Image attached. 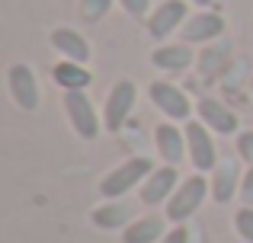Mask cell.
I'll return each instance as SVG.
<instances>
[{"instance_id":"1","label":"cell","mask_w":253,"mask_h":243,"mask_svg":"<svg viewBox=\"0 0 253 243\" xmlns=\"http://www.w3.org/2000/svg\"><path fill=\"white\" fill-rule=\"evenodd\" d=\"M151 173H154V163H151L148 157H128V160H122L116 170H109V173L99 179V195H103V199H122V195H128L135 186H141Z\"/></svg>"},{"instance_id":"2","label":"cell","mask_w":253,"mask_h":243,"mask_svg":"<svg viewBox=\"0 0 253 243\" xmlns=\"http://www.w3.org/2000/svg\"><path fill=\"white\" fill-rule=\"evenodd\" d=\"M205 195H211V182L205 179V173H192L189 179H183V182L176 186V192L170 195L164 218L173 221V224H183V221H189L192 214L202 208Z\"/></svg>"},{"instance_id":"3","label":"cell","mask_w":253,"mask_h":243,"mask_svg":"<svg viewBox=\"0 0 253 243\" xmlns=\"http://www.w3.org/2000/svg\"><path fill=\"white\" fill-rule=\"evenodd\" d=\"M61 103H64V115H68L74 135L84 138V141H96L99 138V115H96L93 100L86 96V90H68L61 96Z\"/></svg>"},{"instance_id":"4","label":"cell","mask_w":253,"mask_h":243,"mask_svg":"<svg viewBox=\"0 0 253 243\" xmlns=\"http://www.w3.org/2000/svg\"><path fill=\"white\" fill-rule=\"evenodd\" d=\"M148 96H151L157 112L167 115V122H189L192 112H196V106H192V100L186 96V90H179L176 83H170V80H154L148 87Z\"/></svg>"},{"instance_id":"5","label":"cell","mask_w":253,"mask_h":243,"mask_svg":"<svg viewBox=\"0 0 253 243\" xmlns=\"http://www.w3.org/2000/svg\"><path fill=\"white\" fill-rule=\"evenodd\" d=\"M186 150H189V163L196 167V173H211L218 167V147H215V138H211V128H205L199 119L186 122Z\"/></svg>"},{"instance_id":"6","label":"cell","mask_w":253,"mask_h":243,"mask_svg":"<svg viewBox=\"0 0 253 243\" xmlns=\"http://www.w3.org/2000/svg\"><path fill=\"white\" fill-rule=\"evenodd\" d=\"M135 100H138V87L131 80H116L103 103V125L106 131H119L125 122H128L131 109H135Z\"/></svg>"},{"instance_id":"7","label":"cell","mask_w":253,"mask_h":243,"mask_svg":"<svg viewBox=\"0 0 253 243\" xmlns=\"http://www.w3.org/2000/svg\"><path fill=\"white\" fill-rule=\"evenodd\" d=\"M189 19V0H161L148 16V35L154 42H164Z\"/></svg>"},{"instance_id":"8","label":"cell","mask_w":253,"mask_h":243,"mask_svg":"<svg viewBox=\"0 0 253 243\" xmlns=\"http://www.w3.org/2000/svg\"><path fill=\"white\" fill-rule=\"evenodd\" d=\"M6 87H10V96L23 112H36L39 109V83H36V70L29 64H10L6 70Z\"/></svg>"},{"instance_id":"9","label":"cell","mask_w":253,"mask_h":243,"mask_svg":"<svg viewBox=\"0 0 253 243\" xmlns=\"http://www.w3.org/2000/svg\"><path fill=\"white\" fill-rule=\"evenodd\" d=\"M186 45H209V42H218L224 35V16L215 10H202L196 16H189L179 29Z\"/></svg>"},{"instance_id":"10","label":"cell","mask_w":253,"mask_h":243,"mask_svg":"<svg viewBox=\"0 0 253 243\" xmlns=\"http://www.w3.org/2000/svg\"><path fill=\"white\" fill-rule=\"evenodd\" d=\"M196 115L205 128H211L215 135H237L241 131V122H237V112L231 106H224L215 96H202L196 103Z\"/></svg>"},{"instance_id":"11","label":"cell","mask_w":253,"mask_h":243,"mask_svg":"<svg viewBox=\"0 0 253 243\" xmlns=\"http://www.w3.org/2000/svg\"><path fill=\"white\" fill-rule=\"evenodd\" d=\"M241 163L234 160V157H221L218 160V167L211 170V199L218 202V205H228L234 195H241Z\"/></svg>"},{"instance_id":"12","label":"cell","mask_w":253,"mask_h":243,"mask_svg":"<svg viewBox=\"0 0 253 243\" xmlns=\"http://www.w3.org/2000/svg\"><path fill=\"white\" fill-rule=\"evenodd\" d=\"M154 147H157V154H161V160L167 163V167H179L183 157H189V150H186V131L179 128L176 122L157 125L154 128Z\"/></svg>"},{"instance_id":"13","label":"cell","mask_w":253,"mask_h":243,"mask_svg":"<svg viewBox=\"0 0 253 243\" xmlns=\"http://www.w3.org/2000/svg\"><path fill=\"white\" fill-rule=\"evenodd\" d=\"M231 61H234V45H231L228 38H218V42H209L202 51H199L196 68H199V74H202L205 80H215V77H221L224 70H228Z\"/></svg>"},{"instance_id":"14","label":"cell","mask_w":253,"mask_h":243,"mask_svg":"<svg viewBox=\"0 0 253 243\" xmlns=\"http://www.w3.org/2000/svg\"><path fill=\"white\" fill-rule=\"evenodd\" d=\"M90 221L99 231H119V227H128L135 221V205L122 199H106L103 205H96L90 211Z\"/></svg>"},{"instance_id":"15","label":"cell","mask_w":253,"mask_h":243,"mask_svg":"<svg viewBox=\"0 0 253 243\" xmlns=\"http://www.w3.org/2000/svg\"><path fill=\"white\" fill-rule=\"evenodd\" d=\"M176 186H179L176 167H157L154 173L141 182V202H144V205H161V202H170V195L176 192Z\"/></svg>"},{"instance_id":"16","label":"cell","mask_w":253,"mask_h":243,"mask_svg":"<svg viewBox=\"0 0 253 243\" xmlns=\"http://www.w3.org/2000/svg\"><path fill=\"white\" fill-rule=\"evenodd\" d=\"M51 48H55L61 58H68V61H77V64L90 61V42H86L77 29H71V26L51 29Z\"/></svg>"},{"instance_id":"17","label":"cell","mask_w":253,"mask_h":243,"mask_svg":"<svg viewBox=\"0 0 253 243\" xmlns=\"http://www.w3.org/2000/svg\"><path fill=\"white\" fill-rule=\"evenodd\" d=\"M196 58L199 55L186 42H179V45H161V48L151 51V64H154L157 70H167V74H179V70L192 68Z\"/></svg>"},{"instance_id":"18","label":"cell","mask_w":253,"mask_h":243,"mask_svg":"<svg viewBox=\"0 0 253 243\" xmlns=\"http://www.w3.org/2000/svg\"><path fill=\"white\" fill-rule=\"evenodd\" d=\"M167 234V218L161 214H148V218H135L122 231V243H161Z\"/></svg>"},{"instance_id":"19","label":"cell","mask_w":253,"mask_h":243,"mask_svg":"<svg viewBox=\"0 0 253 243\" xmlns=\"http://www.w3.org/2000/svg\"><path fill=\"white\" fill-rule=\"evenodd\" d=\"M51 80L58 83V87L68 93V90H86L93 83V74L86 70V64H77V61H58L55 68H51Z\"/></svg>"},{"instance_id":"20","label":"cell","mask_w":253,"mask_h":243,"mask_svg":"<svg viewBox=\"0 0 253 243\" xmlns=\"http://www.w3.org/2000/svg\"><path fill=\"white\" fill-rule=\"evenodd\" d=\"M244 77H253V74H250L247 58H234V61L228 64V70L221 74V87H224V93H234V90H241V80H244Z\"/></svg>"},{"instance_id":"21","label":"cell","mask_w":253,"mask_h":243,"mask_svg":"<svg viewBox=\"0 0 253 243\" xmlns=\"http://www.w3.org/2000/svg\"><path fill=\"white\" fill-rule=\"evenodd\" d=\"M109 6H112V0H81L77 10H81V16L86 23H99V19L109 13Z\"/></svg>"},{"instance_id":"22","label":"cell","mask_w":253,"mask_h":243,"mask_svg":"<svg viewBox=\"0 0 253 243\" xmlns=\"http://www.w3.org/2000/svg\"><path fill=\"white\" fill-rule=\"evenodd\" d=\"M234 227H237V234H241L244 243H253V208L244 205L241 211L234 214Z\"/></svg>"},{"instance_id":"23","label":"cell","mask_w":253,"mask_h":243,"mask_svg":"<svg viewBox=\"0 0 253 243\" xmlns=\"http://www.w3.org/2000/svg\"><path fill=\"white\" fill-rule=\"evenodd\" d=\"M237 157L253 167V131H237Z\"/></svg>"},{"instance_id":"24","label":"cell","mask_w":253,"mask_h":243,"mask_svg":"<svg viewBox=\"0 0 253 243\" xmlns=\"http://www.w3.org/2000/svg\"><path fill=\"white\" fill-rule=\"evenodd\" d=\"M119 6L135 19H148L151 16V0H119Z\"/></svg>"},{"instance_id":"25","label":"cell","mask_w":253,"mask_h":243,"mask_svg":"<svg viewBox=\"0 0 253 243\" xmlns=\"http://www.w3.org/2000/svg\"><path fill=\"white\" fill-rule=\"evenodd\" d=\"M241 202L247 208H253V167H247V173L241 179Z\"/></svg>"},{"instance_id":"26","label":"cell","mask_w":253,"mask_h":243,"mask_svg":"<svg viewBox=\"0 0 253 243\" xmlns=\"http://www.w3.org/2000/svg\"><path fill=\"white\" fill-rule=\"evenodd\" d=\"M161 243H189V231H186L183 224H176L173 231L164 234V240H161Z\"/></svg>"},{"instance_id":"27","label":"cell","mask_w":253,"mask_h":243,"mask_svg":"<svg viewBox=\"0 0 253 243\" xmlns=\"http://www.w3.org/2000/svg\"><path fill=\"white\" fill-rule=\"evenodd\" d=\"M189 3H196V6H202V10H205V6H211L215 0H189Z\"/></svg>"},{"instance_id":"28","label":"cell","mask_w":253,"mask_h":243,"mask_svg":"<svg viewBox=\"0 0 253 243\" xmlns=\"http://www.w3.org/2000/svg\"><path fill=\"white\" fill-rule=\"evenodd\" d=\"M247 93H250V103H253V77H250V83H247Z\"/></svg>"}]
</instances>
